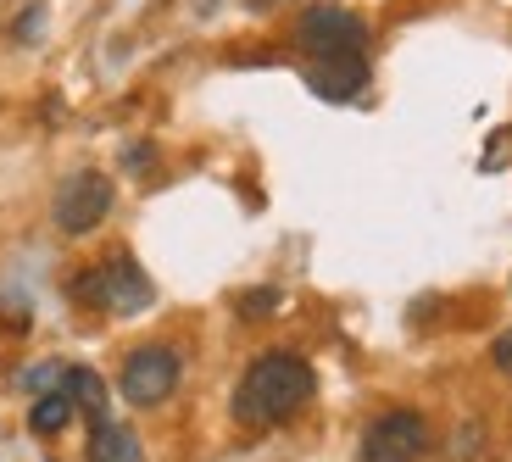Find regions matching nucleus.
<instances>
[{
	"instance_id": "obj_2",
	"label": "nucleus",
	"mask_w": 512,
	"mask_h": 462,
	"mask_svg": "<svg viewBox=\"0 0 512 462\" xmlns=\"http://www.w3.org/2000/svg\"><path fill=\"white\" fill-rule=\"evenodd\" d=\"M295 45L307 51V62H323V56H368V23L346 6H307L295 17Z\"/></svg>"
},
{
	"instance_id": "obj_10",
	"label": "nucleus",
	"mask_w": 512,
	"mask_h": 462,
	"mask_svg": "<svg viewBox=\"0 0 512 462\" xmlns=\"http://www.w3.org/2000/svg\"><path fill=\"white\" fill-rule=\"evenodd\" d=\"M73 396H67V390H51V396H39L34 407H28V429H34V435H62L67 424H73Z\"/></svg>"
},
{
	"instance_id": "obj_11",
	"label": "nucleus",
	"mask_w": 512,
	"mask_h": 462,
	"mask_svg": "<svg viewBox=\"0 0 512 462\" xmlns=\"http://www.w3.org/2000/svg\"><path fill=\"white\" fill-rule=\"evenodd\" d=\"M273 307H279V290H251V296L240 301V312H245V318H268Z\"/></svg>"
},
{
	"instance_id": "obj_1",
	"label": "nucleus",
	"mask_w": 512,
	"mask_h": 462,
	"mask_svg": "<svg viewBox=\"0 0 512 462\" xmlns=\"http://www.w3.org/2000/svg\"><path fill=\"white\" fill-rule=\"evenodd\" d=\"M312 390H318V379H312L307 357H295V351H262L240 373V385H234V424L279 429V424H290V418L307 412Z\"/></svg>"
},
{
	"instance_id": "obj_5",
	"label": "nucleus",
	"mask_w": 512,
	"mask_h": 462,
	"mask_svg": "<svg viewBox=\"0 0 512 462\" xmlns=\"http://www.w3.org/2000/svg\"><path fill=\"white\" fill-rule=\"evenodd\" d=\"M179 373H184V357L173 346H140V351L123 357L117 390H123V401H134V407H162V401L179 390Z\"/></svg>"
},
{
	"instance_id": "obj_8",
	"label": "nucleus",
	"mask_w": 512,
	"mask_h": 462,
	"mask_svg": "<svg viewBox=\"0 0 512 462\" xmlns=\"http://www.w3.org/2000/svg\"><path fill=\"white\" fill-rule=\"evenodd\" d=\"M90 462H145V446L128 424L101 418V424L90 429Z\"/></svg>"
},
{
	"instance_id": "obj_3",
	"label": "nucleus",
	"mask_w": 512,
	"mask_h": 462,
	"mask_svg": "<svg viewBox=\"0 0 512 462\" xmlns=\"http://www.w3.org/2000/svg\"><path fill=\"white\" fill-rule=\"evenodd\" d=\"M362 462H423L429 457V418L412 407H390L362 429Z\"/></svg>"
},
{
	"instance_id": "obj_7",
	"label": "nucleus",
	"mask_w": 512,
	"mask_h": 462,
	"mask_svg": "<svg viewBox=\"0 0 512 462\" xmlns=\"http://www.w3.org/2000/svg\"><path fill=\"white\" fill-rule=\"evenodd\" d=\"M307 90L318 101H357L368 90V56H323V62H307Z\"/></svg>"
},
{
	"instance_id": "obj_4",
	"label": "nucleus",
	"mask_w": 512,
	"mask_h": 462,
	"mask_svg": "<svg viewBox=\"0 0 512 462\" xmlns=\"http://www.w3.org/2000/svg\"><path fill=\"white\" fill-rule=\"evenodd\" d=\"M78 296L95 301V307L112 312V318H134V312H145L156 301V290H151V279H145V268L134 257H106L90 279L78 284Z\"/></svg>"
},
{
	"instance_id": "obj_6",
	"label": "nucleus",
	"mask_w": 512,
	"mask_h": 462,
	"mask_svg": "<svg viewBox=\"0 0 512 462\" xmlns=\"http://www.w3.org/2000/svg\"><path fill=\"white\" fill-rule=\"evenodd\" d=\"M117 190L106 173H73V179L56 190V229L62 234H90L95 223H106Z\"/></svg>"
},
{
	"instance_id": "obj_12",
	"label": "nucleus",
	"mask_w": 512,
	"mask_h": 462,
	"mask_svg": "<svg viewBox=\"0 0 512 462\" xmlns=\"http://www.w3.org/2000/svg\"><path fill=\"white\" fill-rule=\"evenodd\" d=\"M490 357H496V368L512 379V329H507V334H496V346H490Z\"/></svg>"
},
{
	"instance_id": "obj_9",
	"label": "nucleus",
	"mask_w": 512,
	"mask_h": 462,
	"mask_svg": "<svg viewBox=\"0 0 512 462\" xmlns=\"http://www.w3.org/2000/svg\"><path fill=\"white\" fill-rule=\"evenodd\" d=\"M62 390L73 396L78 412H90V424L106 418V379L95 368H62Z\"/></svg>"
}]
</instances>
